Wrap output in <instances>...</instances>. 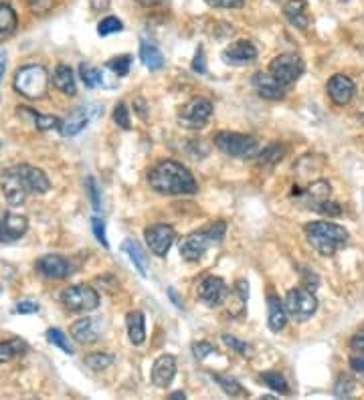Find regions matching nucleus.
Segmentation results:
<instances>
[{
  "label": "nucleus",
  "instance_id": "obj_1",
  "mask_svg": "<svg viewBox=\"0 0 364 400\" xmlns=\"http://www.w3.org/2000/svg\"><path fill=\"white\" fill-rule=\"evenodd\" d=\"M148 182L150 189L164 196H178V194H194L198 186L194 176L189 172L187 166L174 160H164L158 162L154 168L148 172Z\"/></svg>",
  "mask_w": 364,
  "mask_h": 400
},
{
  "label": "nucleus",
  "instance_id": "obj_2",
  "mask_svg": "<svg viewBox=\"0 0 364 400\" xmlns=\"http://www.w3.org/2000/svg\"><path fill=\"white\" fill-rule=\"evenodd\" d=\"M303 232H306V239H308L310 247L322 257L334 255L348 243V231L340 225L328 223V221L308 223L303 227Z\"/></svg>",
  "mask_w": 364,
  "mask_h": 400
},
{
  "label": "nucleus",
  "instance_id": "obj_3",
  "mask_svg": "<svg viewBox=\"0 0 364 400\" xmlns=\"http://www.w3.org/2000/svg\"><path fill=\"white\" fill-rule=\"evenodd\" d=\"M213 142L223 154H227L231 158H241V160L258 158L261 152L258 138L237 134V131H219L213 138Z\"/></svg>",
  "mask_w": 364,
  "mask_h": 400
},
{
  "label": "nucleus",
  "instance_id": "obj_4",
  "mask_svg": "<svg viewBox=\"0 0 364 400\" xmlns=\"http://www.w3.org/2000/svg\"><path fill=\"white\" fill-rule=\"evenodd\" d=\"M49 87V73L43 65H24L15 75V89L29 99H41Z\"/></svg>",
  "mask_w": 364,
  "mask_h": 400
},
{
  "label": "nucleus",
  "instance_id": "obj_5",
  "mask_svg": "<svg viewBox=\"0 0 364 400\" xmlns=\"http://www.w3.org/2000/svg\"><path fill=\"white\" fill-rule=\"evenodd\" d=\"M283 305H285L287 317H292L296 321H306L316 314L318 299H316L314 291H310L306 287H296V289L287 291Z\"/></svg>",
  "mask_w": 364,
  "mask_h": 400
},
{
  "label": "nucleus",
  "instance_id": "obj_6",
  "mask_svg": "<svg viewBox=\"0 0 364 400\" xmlns=\"http://www.w3.org/2000/svg\"><path fill=\"white\" fill-rule=\"evenodd\" d=\"M61 303L71 312H93L100 305V294L89 285H71L61 291Z\"/></svg>",
  "mask_w": 364,
  "mask_h": 400
},
{
  "label": "nucleus",
  "instance_id": "obj_7",
  "mask_svg": "<svg viewBox=\"0 0 364 400\" xmlns=\"http://www.w3.org/2000/svg\"><path fill=\"white\" fill-rule=\"evenodd\" d=\"M303 69H306V65L301 61L300 55H296V53L278 55V57L269 63V73H271L283 87L296 83L301 75H303Z\"/></svg>",
  "mask_w": 364,
  "mask_h": 400
},
{
  "label": "nucleus",
  "instance_id": "obj_8",
  "mask_svg": "<svg viewBox=\"0 0 364 400\" xmlns=\"http://www.w3.org/2000/svg\"><path fill=\"white\" fill-rule=\"evenodd\" d=\"M213 115V102L207 97H193L178 113V124L187 129H200Z\"/></svg>",
  "mask_w": 364,
  "mask_h": 400
},
{
  "label": "nucleus",
  "instance_id": "obj_9",
  "mask_svg": "<svg viewBox=\"0 0 364 400\" xmlns=\"http://www.w3.org/2000/svg\"><path fill=\"white\" fill-rule=\"evenodd\" d=\"M100 115H104V107L100 106V104H87V106L77 107V109H73L71 113H69V118L63 120V126H61V134L67 136V138H73V136H77L79 131H84L87 126H89V122L91 120H95V118H100Z\"/></svg>",
  "mask_w": 364,
  "mask_h": 400
},
{
  "label": "nucleus",
  "instance_id": "obj_10",
  "mask_svg": "<svg viewBox=\"0 0 364 400\" xmlns=\"http://www.w3.org/2000/svg\"><path fill=\"white\" fill-rule=\"evenodd\" d=\"M0 190H2V194H4V198H6V202H8L10 207H21V205H24L26 194H29V190L24 189V184H22L17 168L4 170V172L0 174Z\"/></svg>",
  "mask_w": 364,
  "mask_h": 400
},
{
  "label": "nucleus",
  "instance_id": "obj_11",
  "mask_svg": "<svg viewBox=\"0 0 364 400\" xmlns=\"http://www.w3.org/2000/svg\"><path fill=\"white\" fill-rule=\"evenodd\" d=\"M144 237H146V243H148V249L152 253L164 257L171 251L172 243L176 239V232L171 225H152L146 229Z\"/></svg>",
  "mask_w": 364,
  "mask_h": 400
},
{
  "label": "nucleus",
  "instance_id": "obj_12",
  "mask_svg": "<svg viewBox=\"0 0 364 400\" xmlns=\"http://www.w3.org/2000/svg\"><path fill=\"white\" fill-rule=\"evenodd\" d=\"M227 294H229L227 283H225L221 277H216V275H209V277H205V279L198 283V297H200V301H203L205 305H209V307L221 305V303L227 299Z\"/></svg>",
  "mask_w": 364,
  "mask_h": 400
},
{
  "label": "nucleus",
  "instance_id": "obj_13",
  "mask_svg": "<svg viewBox=\"0 0 364 400\" xmlns=\"http://www.w3.org/2000/svg\"><path fill=\"white\" fill-rule=\"evenodd\" d=\"M326 91H328V97L332 99L334 106H348L356 95V85L348 75L336 73L326 85Z\"/></svg>",
  "mask_w": 364,
  "mask_h": 400
},
{
  "label": "nucleus",
  "instance_id": "obj_14",
  "mask_svg": "<svg viewBox=\"0 0 364 400\" xmlns=\"http://www.w3.org/2000/svg\"><path fill=\"white\" fill-rule=\"evenodd\" d=\"M211 245H214V243L207 229H205V231L193 232V234H189V237L180 243V255H182L184 261L194 263V261L203 259V255L207 253V249H209Z\"/></svg>",
  "mask_w": 364,
  "mask_h": 400
},
{
  "label": "nucleus",
  "instance_id": "obj_15",
  "mask_svg": "<svg viewBox=\"0 0 364 400\" xmlns=\"http://www.w3.org/2000/svg\"><path fill=\"white\" fill-rule=\"evenodd\" d=\"M258 59V49L251 41H235L231 47H227L223 51V61L229 65H237V67H243V65L253 63Z\"/></svg>",
  "mask_w": 364,
  "mask_h": 400
},
{
  "label": "nucleus",
  "instance_id": "obj_16",
  "mask_svg": "<svg viewBox=\"0 0 364 400\" xmlns=\"http://www.w3.org/2000/svg\"><path fill=\"white\" fill-rule=\"evenodd\" d=\"M15 168L19 172L22 184H24V189L29 190V192H33V194H47L51 190V182H49V178H47V174H45L43 170L35 168L31 164H19Z\"/></svg>",
  "mask_w": 364,
  "mask_h": 400
},
{
  "label": "nucleus",
  "instance_id": "obj_17",
  "mask_svg": "<svg viewBox=\"0 0 364 400\" xmlns=\"http://www.w3.org/2000/svg\"><path fill=\"white\" fill-rule=\"evenodd\" d=\"M69 334L73 336L75 342L79 344H95L100 337H102V330H100V321L93 319V317H81L77 321L71 323L69 328Z\"/></svg>",
  "mask_w": 364,
  "mask_h": 400
},
{
  "label": "nucleus",
  "instance_id": "obj_18",
  "mask_svg": "<svg viewBox=\"0 0 364 400\" xmlns=\"http://www.w3.org/2000/svg\"><path fill=\"white\" fill-rule=\"evenodd\" d=\"M37 271L47 279H65L71 273L69 261L61 255H45L37 261Z\"/></svg>",
  "mask_w": 364,
  "mask_h": 400
},
{
  "label": "nucleus",
  "instance_id": "obj_19",
  "mask_svg": "<svg viewBox=\"0 0 364 400\" xmlns=\"http://www.w3.org/2000/svg\"><path fill=\"white\" fill-rule=\"evenodd\" d=\"M174 376H176V358L171 354H162L160 358H156L152 366V382L158 388H166L172 384Z\"/></svg>",
  "mask_w": 364,
  "mask_h": 400
},
{
  "label": "nucleus",
  "instance_id": "obj_20",
  "mask_svg": "<svg viewBox=\"0 0 364 400\" xmlns=\"http://www.w3.org/2000/svg\"><path fill=\"white\" fill-rule=\"evenodd\" d=\"M253 87L258 89V93L263 99H269V102H279V99L285 97L283 85L279 83L271 73H255L253 75Z\"/></svg>",
  "mask_w": 364,
  "mask_h": 400
},
{
  "label": "nucleus",
  "instance_id": "obj_21",
  "mask_svg": "<svg viewBox=\"0 0 364 400\" xmlns=\"http://www.w3.org/2000/svg\"><path fill=\"white\" fill-rule=\"evenodd\" d=\"M283 15L300 31H306L310 26V13H308V2L306 0H287L283 4Z\"/></svg>",
  "mask_w": 364,
  "mask_h": 400
},
{
  "label": "nucleus",
  "instance_id": "obj_22",
  "mask_svg": "<svg viewBox=\"0 0 364 400\" xmlns=\"http://www.w3.org/2000/svg\"><path fill=\"white\" fill-rule=\"evenodd\" d=\"M0 221H2V241H17L29 231V221L21 214L8 212Z\"/></svg>",
  "mask_w": 364,
  "mask_h": 400
},
{
  "label": "nucleus",
  "instance_id": "obj_23",
  "mask_svg": "<svg viewBox=\"0 0 364 400\" xmlns=\"http://www.w3.org/2000/svg\"><path fill=\"white\" fill-rule=\"evenodd\" d=\"M267 323L271 332H281L287 323V312L285 305L279 301L278 295H267Z\"/></svg>",
  "mask_w": 364,
  "mask_h": 400
},
{
  "label": "nucleus",
  "instance_id": "obj_24",
  "mask_svg": "<svg viewBox=\"0 0 364 400\" xmlns=\"http://www.w3.org/2000/svg\"><path fill=\"white\" fill-rule=\"evenodd\" d=\"M122 251L128 255L129 261L134 263V267L138 269V273L142 277H148V255L144 253V249L140 247L138 241L134 239H126L122 243Z\"/></svg>",
  "mask_w": 364,
  "mask_h": 400
},
{
  "label": "nucleus",
  "instance_id": "obj_25",
  "mask_svg": "<svg viewBox=\"0 0 364 400\" xmlns=\"http://www.w3.org/2000/svg\"><path fill=\"white\" fill-rule=\"evenodd\" d=\"M53 85L63 93L73 97L77 93V87H75V75L71 71L69 65H57V69L53 71Z\"/></svg>",
  "mask_w": 364,
  "mask_h": 400
},
{
  "label": "nucleus",
  "instance_id": "obj_26",
  "mask_svg": "<svg viewBox=\"0 0 364 400\" xmlns=\"http://www.w3.org/2000/svg\"><path fill=\"white\" fill-rule=\"evenodd\" d=\"M126 326H128V336L129 342L134 344V346H140V344H144V339H146V317L142 312H129L128 316H126Z\"/></svg>",
  "mask_w": 364,
  "mask_h": 400
},
{
  "label": "nucleus",
  "instance_id": "obj_27",
  "mask_svg": "<svg viewBox=\"0 0 364 400\" xmlns=\"http://www.w3.org/2000/svg\"><path fill=\"white\" fill-rule=\"evenodd\" d=\"M19 115H22V118H31L33 124H35V127L41 129V131H47V129H61V126H63V120H59V118H55V115L37 113V111L31 109V107H21V109H19Z\"/></svg>",
  "mask_w": 364,
  "mask_h": 400
},
{
  "label": "nucleus",
  "instance_id": "obj_28",
  "mask_svg": "<svg viewBox=\"0 0 364 400\" xmlns=\"http://www.w3.org/2000/svg\"><path fill=\"white\" fill-rule=\"evenodd\" d=\"M140 59L142 63L146 65L150 71H158L164 67V55L160 53V49L152 42L144 41L140 45Z\"/></svg>",
  "mask_w": 364,
  "mask_h": 400
},
{
  "label": "nucleus",
  "instance_id": "obj_29",
  "mask_svg": "<svg viewBox=\"0 0 364 400\" xmlns=\"http://www.w3.org/2000/svg\"><path fill=\"white\" fill-rule=\"evenodd\" d=\"M301 194L306 196L310 209H314L316 205H320L322 200H328V196H330V182H326V180H316V182H312L308 189L303 190Z\"/></svg>",
  "mask_w": 364,
  "mask_h": 400
},
{
  "label": "nucleus",
  "instance_id": "obj_30",
  "mask_svg": "<svg viewBox=\"0 0 364 400\" xmlns=\"http://www.w3.org/2000/svg\"><path fill=\"white\" fill-rule=\"evenodd\" d=\"M26 350H29L26 342H22L19 337L0 342V364H6V362H10V360L17 358V356H22Z\"/></svg>",
  "mask_w": 364,
  "mask_h": 400
},
{
  "label": "nucleus",
  "instance_id": "obj_31",
  "mask_svg": "<svg viewBox=\"0 0 364 400\" xmlns=\"http://www.w3.org/2000/svg\"><path fill=\"white\" fill-rule=\"evenodd\" d=\"M17 26H19V19L13 6L6 2H0V35H13Z\"/></svg>",
  "mask_w": 364,
  "mask_h": 400
},
{
  "label": "nucleus",
  "instance_id": "obj_32",
  "mask_svg": "<svg viewBox=\"0 0 364 400\" xmlns=\"http://www.w3.org/2000/svg\"><path fill=\"white\" fill-rule=\"evenodd\" d=\"M213 380L221 386V390L227 394V397H231V399H235V397H247V390L237 382L235 378H231V376H225V374H211Z\"/></svg>",
  "mask_w": 364,
  "mask_h": 400
},
{
  "label": "nucleus",
  "instance_id": "obj_33",
  "mask_svg": "<svg viewBox=\"0 0 364 400\" xmlns=\"http://www.w3.org/2000/svg\"><path fill=\"white\" fill-rule=\"evenodd\" d=\"M259 378H261V382H263L265 386H269L274 392H279V394H290V384H287V380L283 378L279 372H263Z\"/></svg>",
  "mask_w": 364,
  "mask_h": 400
},
{
  "label": "nucleus",
  "instance_id": "obj_34",
  "mask_svg": "<svg viewBox=\"0 0 364 400\" xmlns=\"http://www.w3.org/2000/svg\"><path fill=\"white\" fill-rule=\"evenodd\" d=\"M47 339H49V344L57 346L61 352L69 354V356L75 352L73 346H71V342H69V337H67V334H63L59 328H51V330H47Z\"/></svg>",
  "mask_w": 364,
  "mask_h": 400
},
{
  "label": "nucleus",
  "instance_id": "obj_35",
  "mask_svg": "<svg viewBox=\"0 0 364 400\" xmlns=\"http://www.w3.org/2000/svg\"><path fill=\"white\" fill-rule=\"evenodd\" d=\"M283 146H279V144H271V146H267L263 152H259V164L261 166H276L279 160L283 158Z\"/></svg>",
  "mask_w": 364,
  "mask_h": 400
},
{
  "label": "nucleus",
  "instance_id": "obj_36",
  "mask_svg": "<svg viewBox=\"0 0 364 400\" xmlns=\"http://www.w3.org/2000/svg\"><path fill=\"white\" fill-rule=\"evenodd\" d=\"M79 75H81V81L86 83V87L93 89L97 85H102V71L97 67L89 63L79 65Z\"/></svg>",
  "mask_w": 364,
  "mask_h": 400
},
{
  "label": "nucleus",
  "instance_id": "obj_37",
  "mask_svg": "<svg viewBox=\"0 0 364 400\" xmlns=\"http://www.w3.org/2000/svg\"><path fill=\"white\" fill-rule=\"evenodd\" d=\"M84 364H86L89 370L100 372V370H106V368H109V366L113 364V356H111V354L95 352V354H89V356H86Z\"/></svg>",
  "mask_w": 364,
  "mask_h": 400
},
{
  "label": "nucleus",
  "instance_id": "obj_38",
  "mask_svg": "<svg viewBox=\"0 0 364 400\" xmlns=\"http://www.w3.org/2000/svg\"><path fill=\"white\" fill-rule=\"evenodd\" d=\"M106 67L116 75V77H126L129 73V67H132V57H129V55L113 57L111 61H107Z\"/></svg>",
  "mask_w": 364,
  "mask_h": 400
},
{
  "label": "nucleus",
  "instance_id": "obj_39",
  "mask_svg": "<svg viewBox=\"0 0 364 400\" xmlns=\"http://www.w3.org/2000/svg\"><path fill=\"white\" fill-rule=\"evenodd\" d=\"M124 31V22L116 17H107L104 21L97 24V35L100 37H107V35H113V33H122Z\"/></svg>",
  "mask_w": 364,
  "mask_h": 400
},
{
  "label": "nucleus",
  "instance_id": "obj_40",
  "mask_svg": "<svg viewBox=\"0 0 364 400\" xmlns=\"http://www.w3.org/2000/svg\"><path fill=\"white\" fill-rule=\"evenodd\" d=\"M223 342H225V346H229L231 350H235L237 354H241V356H245V358H251L253 356V348L249 346V344H245V342H241V339H237L233 336H223Z\"/></svg>",
  "mask_w": 364,
  "mask_h": 400
},
{
  "label": "nucleus",
  "instance_id": "obj_41",
  "mask_svg": "<svg viewBox=\"0 0 364 400\" xmlns=\"http://www.w3.org/2000/svg\"><path fill=\"white\" fill-rule=\"evenodd\" d=\"M354 388H356L354 380L348 378V376H340L338 382H336V386H334V394L340 397V399H348L354 392Z\"/></svg>",
  "mask_w": 364,
  "mask_h": 400
},
{
  "label": "nucleus",
  "instance_id": "obj_42",
  "mask_svg": "<svg viewBox=\"0 0 364 400\" xmlns=\"http://www.w3.org/2000/svg\"><path fill=\"white\" fill-rule=\"evenodd\" d=\"M113 122L122 129H129V111L126 104H118L113 109Z\"/></svg>",
  "mask_w": 364,
  "mask_h": 400
},
{
  "label": "nucleus",
  "instance_id": "obj_43",
  "mask_svg": "<svg viewBox=\"0 0 364 400\" xmlns=\"http://www.w3.org/2000/svg\"><path fill=\"white\" fill-rule=\"evenodd\" d=\"M91 229H93L95 239H97L104 247H109V243H107V237H106V223H104V218L93 216V218H91Z\"/></svg>",
  "mask_w": 364,
  "mask_h": 400
},
{
  "label": "nucleus",
  "instance_id": "obj_44",
  "mask_svg": "<svg viewBox=\"0 0 364 400\" xmlns=\"http://www.w3.org/2000/svg\"><path fill=\"white\" fill-rule=\"evenodd\" d=\"M86 186L87 192H89V198H91V205H93V209L95 211H100L102 209V200H100V190H97V182H95V178H87L86 180Z\"/></svg>",
  "mask_w": 364,
  "mask_h": 400
},
{
  "label": "nucleus",
  "instance_id": "obj_45",
  "mask_svg": "<svg viewBox=\"0 0 364 400\" xmlns=\"http://www.w3.org/2000/svg\"><path fill=\"white\" fill-rule=\"evenodd\" d=\"M314 211L322 212V214H328V216H338L342 209H340V205L338 202H332V200H322L320 205H316L314 207Z\"/></svg>",
  "mask_w": 364,
  "mask_h": 400
},
{
  "label": "nucleus",
  "instance_id": "obj_46",
  "mask_svg": "<svg viewBox=\"0 0 364 400\" xmlns=\"http://www.w3.org/2000/svg\"><path fill=\"white\" fill-rule=\"evenodd\" d=\"M209 234H211V239H213L214 245H219V243H223V239H225V232H227V223H223V221H216L214 225H211L209 229Z\"/></svg>",
  "mask_w": 364,
  "mask_h": 400
},
{
  "label": "nucleus",
  "instance_id": "obj_47",
  "mask_svg": "<svg viewBox=\"0 0 364 400\" xmlns=\"http://www.w3.org/2000/svg\"><path fill=\"white\" fill-rule=\"evenodd\" d=\"M214 352V348L209 342H194L193 344V354L196 360H205L207 356H211Z\"/></svg>",
  "mask_w": 364,
  "mask_h": 400
},
{
  "label": "nucleus",
  "instance_id": "obj_48",
  "mask_svg": "<svg viewBox=\"0 0 364 400\" xmlns=\"http://www.w3.org/2000/svg\"><path fill=\"white\" fill-rule=\"evenodd\" d=\"M301 283L306 285V289L316 291V289H318L320 279H318V275L314 273V271H301Z\"/></svg>",
  "mask_w": 364,
  "mask_h": 400
},
{
  "label": "nucleus",
  "instance_id": "obj_49",
  "mask_svg": "<svg viewBox=\"0 0 364 400\" xmlns=\"http://www.w3.org/2000/svg\"><path fill=\"white\" fill-rule=\"evenodd\" d=\"M213 8H241L245 0H205Z\"/></svg>",
  "mask_w": 364,
  "mask_h": 400
},
{
  "label": "nucleus",
  "instance_id": "obj_50",
  "mask_svg": "<svg viewBox=\"0 0 364 400\" xmlns=\"http://www.w3.org/2000/svg\"><path fill=\"white\" fill-rule=\"evenodd\" d=\"M350 350L352 352H356V354H364V328L363 330H358L352 339H350Z\"/></svg>",
  "mask_w": 364,
  "mask_h": 400
},
{
  "label": "nucleus",
  "instance_id": "obj_51",
  "mask_svg": "<svg viewBox=\"0 0 364 400\" xmlns=\"http://www.w3.org/2000/svg\"><path fill=\"white\" fill-rule=\"evenodd\" d=\"M15 312L17 314H35V312H39V303L37 301H21L17 307H15Z\"/></svg>",
  "mask_w": 364,
  "mask_h": 400
},
{
  "label": "nucleus",
  "instance_id": "obj_52",
  "mask_svg": "<svg viewBox=\"0 0 364 400\" xmlns=\"http://www.w3.org/2000/svg\"><path fill=\"white\" fill-rule=\"evenodd\" d=\"M193 69L196 71V73H207V63H205V51H203V49H198V53H196V57H194Z\"/></svg>",
  "mask_w": 364,
  "mask_h": 400
},
{
  "label": "nucleus",
  "instance_id": "obj_53",
  "mask_svg": "<svg viewBox=\"0 0 364 400\" xmlns=\"http://www.w3.org/2000/svg\"><path fill=\"white\" fill-rule=\"evenodd\" d=\"M350 368H352V372H356V374H361L364 376V356H352L350 358Z\"/></svg>",
  "mask_w": 364,
  "mask_h": 400
},
{
  "label": "nucleus",
  "instance_id": "obj_54",
  "mask_svg": "<svg viewBox=\"0 0 364 400\" xmlns=\"http://www.w3.org/2000/svg\"><path fill=\"white\" fill-rule=\"evenodd\" d=\"M29 6L37 13V10H47L51 6V0H26Z\"/></svg>",
  "mask_w": 364,
  "mask_h": 400
},
{
  "label": "nucleus",
  "instance_id": "obj_55",
  "mask_svg": "<svg viewBox=\"0 0 364 400\" xmlns=\"http://www.w3.org/2000/svg\"><path fill=\"white\" fill-rule=\"evenodd\" d=\"M168 295H171L172 297V303H174V305H176V307H178V310H182V301H180V297H178V295H176V289H168Z\"/></svg>",
  "mask_w": 364,
  "mask_h": 400
},
{
  "label": "nucleus",
  "instance_id": "obj_56",
  "mask_svg": "<svg viewBox=\"0 0 364 400\" xmlns=\"http://www.w3.org/2000/svg\"><path fill=\"white\" fill-rule=\"evenodd\" d=\"M4 69H6V53H4V51H0V81H2Z\"/></svg>",
  "mask_w": 364,
  "mask_h": 400
},
{
  "label": "nucleus",
  "instance_id": "obj_57",
  "mask_svg": "<svg viewBox=\"0 0 364 400\" xmlns=\"http://www.w3.org/2000/svg\"><path fill=\"white\" fill-rule=\"evenodd\" d=\"M140 4H144V6H158V4H162L164 0H138Z\"/></svg>",
  "mask_w": 364,
  "mask_h": 400
},
{
  "label": "nucleus",
  "instance_id": "obj_58",
  "mask_svg": "<svg viewBox=\"0 0 364 400\" xmlns=\"http://www.w3.org/2000/svg\"><path fill=\"white\" fill-rule=\"evenodd\" d=\"M172 400H180V399H187V394L184 392H172L171 394Z\"/></svg>",
  "mask_w": 364,
  "mask_h": 400
},
{
  "label": "nucleus",
  "instance_id": "obj_59",
  "mask_svg": "<svg viewBox=\"0 0 364 400\" xmlns=\"http://www.w3.org/2000/svg\"><path fill=\"white\" fill-rule=\"evenodd\" d=\"M0 241H2V221H0Z\"/></svg>",
  "mask_w": 364,
  "mask_h": 400
},
{
  "label": "nucleus",
  "instance_id": "obj_60",
  "mask_svg": "<svg viewBox=\"0 0 364 400\" xmlns=\"http://www.w3.org/2000/svg\"><path fill=\"white\" fill-rule=\"evenodd\" d=\"M340 2H348V0H340Z\"/></svg>",
  "mask_w": 364,
  "mask_h": 400
},
{
  "label": "nucleus",
  "instance_id": "obj_61",
  "mask_svg": "<svg viewBox=\"0 0 364 400\" xmlns=\"http://www.w3.org/2000/svg\"><path fill=\"white\" fill-rule=\"evenodd\" d=\"M0 294H2V287H0Z\"/></svg>",
  "mask_w": 364,
  "mask_h": 400
},
{
  "label": "nucleus",
  "instance_id": "obj_62",
  "mask_svg": "<svg viewBox=\"0 0 364 400\" xmlns=\"http://www.w3.org/2000/svg\"><path fill=\"white\" fill-rule=\"evenodd\" d=\"M0 147H2V142H0Z\"/></svg>",
  "mask_w": 364,
  "mask_h": 400
}]
</instances>
